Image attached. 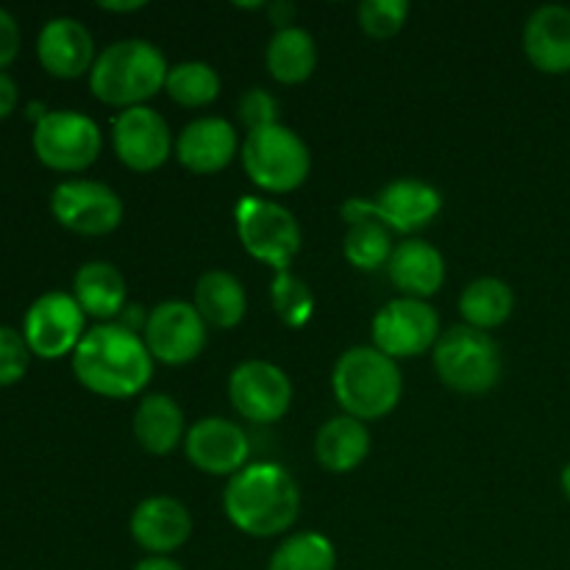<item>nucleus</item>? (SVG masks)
Listing matches in <instances>:
<instances>
[{"label": "nucleus", "instance_id": "f257e3e1", "mask_svg": "<svg viewBox=\"0 0 570 570\" xmlns=\"http://www.w3.org/2000/svg\"><path fill=\"white\" fill-rule=\"evenodd\" d=\"M78 384L104 399H134L154 379V356L142 334L120 323H98L87 328L72 354Z\"/></svg>", "mask_w": 570, "mask_h": 570}, {"label": "nucleus", "instance_id": "f03ea898", "mask_svg": "<svg viewBox=\"0 0 570 570\" xmlns=\"http://www.w3.org/2000/svg\"><path fill=\"white\" fill-rule=\"evenodd\" d=\"M223 510L234 529L248 538H278L301 512V490L293 473L276 462H248L223 490Z\"/></svg>", "mask_w": 570, "mask_h": 570}, {"label": "nucleus", "instance_id": "7ed1b4c3", "mask_svg": "<svg viewBox=\"0 0 570 570\" xmlns=\"http://www.w3.org/2000/svg\"><path fill=\"white\" fill-rule=\"evenodd\" d=\"M167 65L165 53L148 39H120L100 50L89 72V89L95 98L115 109L145 106L165 89Z\"/></svg>", "mask_w": 570, "mask_h": 570}, {"label": "nucleus", "instance_id": "20e7f679", "mask_svg": "<svg viewBox=\"0 0 570 570\" xmlns=\"http://www.w3.org/2000/svg\"><path fill=\"white\" fill-rule=\"evenodd\" d=\"M332 390L345 415L356 421H382L399 406L404 395V376L399 362L373 345H356L337 360L332 371Z\"/></svg>", "mask_w": 570, "mask_h": 570}, {"label": "nucleus", "instance_id": "39448f33", "mask_svg": "<svg viewBox=\"0 0 570 570\" xmlns=\"http://www.w3.org/2000/svg\"><path fill=\"white\" fill-rule=\"evenodd\" d=\"M432 354L440 382L462 395L490 393L504 373L499 343L488 332H479L465 323L440 334Z\"/></svg>", "mask_w": 570, "mask_h": 570}, {"label": "nucleus", "instance_id": "423d86ee", "mask_svg": "<svg viewBox=\"0 0 570 570\" xmlns=\"http://www.w3.org/2000/svg\"><path fill=\"white\" fill-rule=\"evenodd\" d=\"M239 154H243V167L248 178L265 193H295L309 178V145L282 122L245 134Z\"/></svg>", "mask_w": 570, "mask_h": 570}, {"label": "nucleus", "instance_id": "0eeeda50", "mask_svg": "<svg viewBox=\"0 0 570 570\" xmlns=\"http://www.w3.org/2000/svg\"><path fill=\"white\" fill-rule=\"evenodd\" d=\"M234 223H237L239 243L256 262H265L276 273L289 271L304 243V234L298 217L287 206L245 195L234 206Z\"/></svg>", "mask_w": 570, "mask_h": 570}, {"label": "nucleus", "instance_id": "6e6552de", "mask_svg": "<svg viewBox=\"0 0 570 570\" xmlns=\"http://www.w3.org/2000/svg\"><path fill=\"white\" fill-rule=\"evenodd\" d=\"M443 212V193L421 178H395L373 198H348L340 209L345 223L373 217L390 232L415 234Z\"/></svg>", "mask_w": 570, "mask_h": 570}, {"label": "nucleus", "instance_id": "1a4fd4ad", "mask_svg": "<svg viewBox=\"0 0 570 570\" xmlns=\"http://www.w3.org/2000/svg\"><path fill=\"white\" fill-rule=\"evenodd\" d=\"M31 145L37 159L50 170L81 173L98 161L104 134L92 117L72 109H56L33 122Z\"/></svg>", "mask_w": 570, "mask_h": 570}, {"label": "nucleus", "instance_id": "9d476101", "mask_svg": "<svg viewBox=\"0 0 570 570\" xmlns=\"http://www.w3.org/2000/svg\"><path fill=\"white\" fill-rule=\"evenodd\" d=\"M87 334V315L70 293H45L28 306L22 317V337L39 360H61L76 354L78 343Z\"/></svg>", "mask_w": 570, "mask_h": 570}, {"label": "nucleus", "instance_id": "9b49d317", "mask_svg": "<svg viewBox=\"0 0 570 570\" xmlns=\"http://www.w3.org/2000/svg\"><path fill=\"white\" fill-rule=\"evenodd\" d=\"M373 348L390 360H412V356L434 351L440 340V317L429 301L393 298L376 312L371 326Z\"/></svg>", "mask_w": 570, "mask_h": 570}, {"label": "nucleus", "instance_id": "f8f14e48", "mask_svg": "<svg viewBox=\"0 0 570 570\" xmlns=\"http://www.w3.org/2000/svg\"><path fill=\"white\" fill-rule=\"evenodd\" d=\"M50 212L61 228L81 237H104L122 223V200L109 184L72 178L56 184L50 193Z\"/></svg>", "mask_w": 570, "mask_h": 570}, {"label": "nucleus", "instance_id": "ddd939ff", "mask_svg": "<svg viewBox=\"0 0 570 570\" xmlns=\"http://www.w3.org/2000/svg\"><path fill=\"white\" fill-rule=\"evenodd\" d=\"M206 323L187 301H161L145 323L142 340L154 362L181 367L198 360L206 348Z\"/></svg>", "mask_w": 570, "mask_h": 570}, {"label": "nucleus", "instance_id": "4468645a", "mask_svg": "<svg viewBox=\"0 0 570 570\" xmlns=\"http://www.w3.org/2000/svg\"><path fill=\"white\" fill-rule=\"evenodd\" d=\"M228 401L250 423H276L293 406V382L278 365L248 360L228 376Z\"/></svg>", "mask_w": 570, "mask_h": 570}, {"label": "nucleus", "instance_id": "2eb2a0df", "mask_svg": "<svg viewBox=\"0 0 570 570\" xmlns=\"http://www.w3.org/2000/svg\"><path fill=\"white\" fill-rule=\"evenodd\" d=\"M115 156L134 173H154L173 156V134L165 117L150 106L120 111L111 122Z\"/></svg>", "mask_w": 570, "mask_h": 570}, {"label": "nucleus", "instance_id": "dca6fc26", "mask_svg": "<svg viewBox=\"0 0 570 570\" xmlns=\"http://www.w3.org/2000/svg\"><path fill=\"white\" fill-rule=\"evenodd\" d=\"M184 454L200 473L232 479L248 465L250 443L237 423L226 417H200L187 429Z\"/></svg>", "mask_w": 570, "mask_h": 570}, {"label": "nucleus", "instance_id": "f3484780", "mask_svg": "<svg viewBox=\"0 0 570 570\" xmlns=\"http://www.w3.org/2000/svg\"><path fill=\"white\" fill-rule=\"evenodd\" d=\"M128 532L148 557H170L193 534V515L173 495H150L131 512Z\"/></svg>", "mask_w": 570, "mask_h": 570}, {"label": "nucleus", "instance_id": "a211bd4d", "mask_svg": "<svg viewBox=\"0 0 570 570\" xmlns=\"http://www.w3.org/2000/svg\"><path fill=\"white\" fill-rule=\"evenodd\" d=\"M37 59L53 78H81L92 72L95 39L76 17H53L42 26L37 37Z\"/></svg>", "mask_w": 570, "mask_h": 570}, {"label": "nucleus", "instance_id": "6ab92c4d", "mask_svg": "<svg viewBox=\"0 0 570 570\" xmlns=\"http://www.w3.org/2000/svg\"><path fill=\"white\" fill-rule=\"evenodd\" d=\"M239 134L223 117H198L181 128L176 139V159L195 176L220 173L237 159Z\"/></svg>", "mask_w": 570, "mask_h": 570}, {"label": "nucleus", "instance_id": "aec40b11", "mask_svg": "<svg viewBox=\"0 0 570 570\" xmlns=\"http://www.w3.org/2000/svg\"><path fill=\"white\" fill-rule=\"evenodd\" d=\"M523 53L549 76L570 72V9L560 3H546L529 14L523 26Z\"/></svg>", "mask_w": 570, "mask_h": 570}, {"label": "nucleus", "instance_id": "412c9836", "mask_svg": "<svg viewBox=\"0 0 570 570\" xmlns=\"http://www.w3.org/2000/svg\"><path fill=\"white\" fill-rule=\"evenodd\" d=\"M390 282L404 293V298L429 301L445 284V259L426 239H404L395 245L387 262Z\"/></svg>", "mask_w": 570, "mask_h": 570}, {"label": "nucleus", "instance_id": "4be33fe9", "mask_svg": "<svg viewBox=\"0 0 570 570\" xmlns=\"http://www.w3.org/2000/svg\"><path fill=\"white\" fill-rule=\"evenodd\" d=\"M72 298L83 315L100 323H115L128 306V284L111 262H87L72 276Z\"/></svg>", "mask_w": 570, "mask_h": 570}, {"label": "nucleus", "instance_id": "5701e85b", "mask_svg": "<svg viewBox=\"0 0 570 570\" xmlns=\"http://www.w3.org/2000/svg\"><path fill=\"white\" fill-rule=\"evenodd\" d=\"M131 429L142 451L154 456L173 454L181 445V440L187 438L181 406L165 393H150L139 401Z\"/></svg>", "mask_w": 570, "mask_h": 570}, {"label": "nucleus", "instance_id": "b1692460", "mask_svg": "<svg viewBox=\"0 0 570 570\" xmlns=\"http://www.w3.org/2000/svg\"><path fill=\"white\" fill-rule=\"evenodd\" d=\"M371 454V432L351 415H337L317 429L315 456L323 471L351 473Z\"/></svg>", "mask_w": 570, "mask_h": 570}, {"label": "nucleus", "instance_id": "393cba45", "mask_svg": "<svg viewBox=\"0 0 570 570\" xmlns=\"http://www.w3.org/2000/svg\"><path fill=\"white\" fill-rule=\"evenodd\" d=\"M193 306L212 328H237L248 315L243 282L228 271H206L193 293Z\"/></svg>", "mask_w": 570, "mask_h": 570}, {"label": "nucleus", "instance_id": "a878e982", "mask_svg": "<svg viewBox=\"0 0 570 570\" xmlns=\"http://www.w3.org/2000/svg\"><path fill=\"white\" fill-rule=\"evenodd\" d=\"M265 65L273 81L284 83V87H298V83L309 81L317 67L315 37L301 26L276 31L267 42Z\"/></svg>", "mask_w": 570, "mask_h": 570}, {"label": "nucleus", "instance_id": "bb28decb", "mask_svg": "<svg viewBox=\"0 0 570 570\" xmlns=\"http://www.w3.org/2000/svg\"><path fill=\"white\" fill-rule=\"evenodd\" d=\"M515 309V293L507 282L495 276L473 278L460 295V315L465 326L479 332H493L504 326Z\"/></svg>", "mask_w": 570, "mask_h": 570}, {"label": "nucleus", "instance_id": "cd10ccee", "mask_svg": "<svg viewBox=\"0 0 570 570\" xmlns=\"http://www.w3.org/2000/svg\"><path fill=\"white\" fill-rule=\"evenodd\" d=\"M393 250V232L387 226H382L379 220L362 217V220L348 223V232H345L343 239V256L351 267H356L362 273L387 267Z\"/></svg>", "mask_w": 570, "mask_h": 570}, {"label": "nucleus", "instance_id": "c85d7f7f", "mask_svg": "<svg viewBox=\"0 0 570 570\" xmlns=\"http://www.w3.org/2000/svg\"><path fill=\"white\" fill-rule=\"evenodd\" d=\"M165 92L173 104L184 106V109H204V106L215 104L220 95V76L206 61H178L167 72Z\"/></svg>", "mask_w": 570, "mask_h": 570}, {"label": "nucleus", "instance_id": "c756f323", "mask_svg": "<svg viewBox=\"0 0 570 570\" xmlns=\"http://www.w3.org/2000/svg\"><path fill=\"white\" fill-rule=\"evenodd\" d=\"M267 570H337V549L321 532L289 534L273 551Z\"/></svg>", "mask_w": 570, "mask_h": 570}, {"label": "nucleus", "instance_id": "7c9ffc66", "mask_svg": "<svg viewBox=\"0 0 570 570\" xmlns=\"http://www.w3.org/2000/svg\"><path fill=\"white\" fill-rule=\"evenodd\" d=\"M271 304L287 328H304L315 315V295L304 278L293 273H276L271 284Z\"/></svg>", "mask_w": 570, "mask_h": 570}, {"label": "nucleus", "instance_id": "2f4dec72", "mask_svg": "<svg viewBox=\"0 0 570 570\" xmlns=\"http://www.w3.org/2000/svg\"><path fill=\"white\" fill-rule=\"evenodd\" d=\"M356 20L367 37L384 42L404 31L410 20V3L406 0H365L356 9Z\"/></svg>", "mask_w": 570, "mask_h": 570}, {"label": "nucleus", "instance_id": "473e14b6", "mask_svg": "<svg viewBox=\"0 0 570 570\" xmlns=\"http://www.w3.org/2000/svg\"><path fill=\"white\" fill-rule=\"evenodd\" d=\"M31 348H28L22 332L11 326H0V387L22 382L31 365Z\"/></svg>", "mask_w": 570, "mask_h": 570}, {"label": "nucleus", "instance_id": "72a5a7b5", "mask_svg": "<svg viewBox=\"0 0 570 570\" xmlns=\"http://www.w3.org/2000/svg\"><path fill=\"white\" fill-rule=\"evenodd\" d=\"M237 117L245 128L250 131H259V128L278 126V100L273 98L267 89L250 87L248 92H243L237 104Z\"/></svg>", "mask_w": 570, "mask_h": 570}, {"label": "nucleus", "instance_id": "f704fd0d", "mask_svg": "<svg viewBox=\"0 0 570 570\" xmlns=\"http://www.w3.org/2000/svg\"><path fill=\"white\" fill-rule=\"evenodd\" d=\"M22 33L20 26H17L14 17L6 9H0V72H6V67L20 56Z\"/></svg>", "mask_w": 570, "mask_h": 570}, {"label": "nucleus", "instance_id": "c9c22d12", "mask_svg": "<svg viewBox=\"0 0 570 570\" xmlns=\"http://www.w3.org/2000/svg\"><path fill=\"white\" fill-rule=\"evenodd\" d=\"M17 100H20L17 81L9 76V72H0V120L11 117V111L17 109Z\"/></svg>", "mask_w": 570, "mask_h": 570}, {"label": "nucleus", "instance_id": "e433bc0d", "mask_svg": "<svg viewBox=\"0 0 570 570\" xmlns=\"http://www.w3.org/2000/svg\"><path fill=\"white\" fill-rule=\"evenodd\" d=\"M267 17H271V22L276 26V31H284V28H293L295 26V14H298V9H295L289 0H276V3H267Z\"/></svg>", "mask_w": 570, "mask_h": 570}, {"label": "nucleus", "instance_id": "4c0bfd02", "mask_svg": "<svg viewBox=\"0 0 570 570\" xmlns=\"http://www.w3.org/2000/svg\"><path fill=\"white\" fill-rule=\"evenodd\" d=\"M134 570H184V566H178L173 557H145L134 566Z\"/></svg>", "mask_w": 570, "mask_h": 570}, {"label": "nucleus", "instance_id": "58836bf2", "mask_svg": "<svg viewBox=\"0 0 570 570\" xmlns=\"http://www.w3.org/2000/svg\"><path fill=\"white\" fill-rule=\"evenodd\" d=\"M145 0H126V3H100V9L104 11H139V9H145Z\"/></svg>", "mask_w": 570, "mask_h": 570}, {"label": "nucleus", "instance_id": "ea45409f", "mask_svg": "<svg viewBox=\"0 0 570 570\" xmlns=\"http://www.w3.org/2000/svg\"><path fill=\"white\" fill-rule=\"evenodd\" d=\"M560 484H562V493L570 499V462L566 468H562V476H560Z\"/></svg>", "mask_w": 570, "mask_h": 570}]
</instances>
